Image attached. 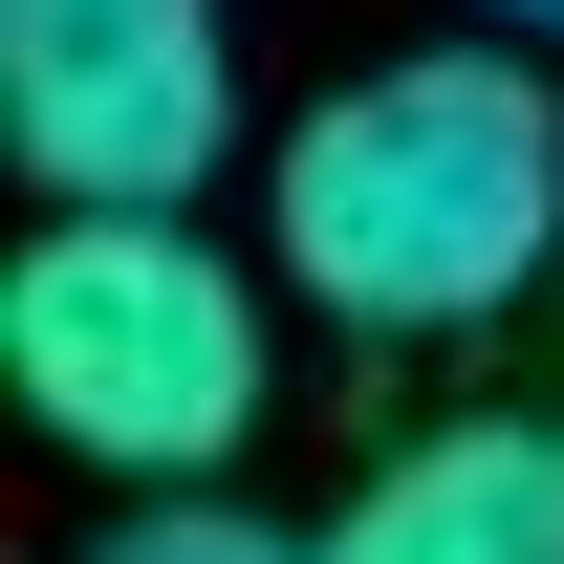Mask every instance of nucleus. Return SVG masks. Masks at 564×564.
<instances>
[{
  "label": "nucleus",
  "instance_id": "423d86ee",
  "mask_svg": "<svg viewBox=\"0 0 564 564\" xmlns=\"http://www.w3.org/2000/svg\"><path fill=\"white\" fill-rule=\"evenodd\" d=\"M478 22H499V44H564V0H478Z\"/></svg>",
  "mask_w": 564,
  "mask_h": 564
},
{
  "label": "nucleus",
  "instance_id": "7ed1b4c3",
  "mask_svg": "<svg viewBox=\"0 0 564 564\" xmlns=\"http://www.w3.org/2000/svg\"><path fill=\"white\" fill-rule=\"evenodd\" d=\"M0 152L44 217H196L239 152V22L217 0H0Z\"/></svg>",
  "mask_w": 564,
  "mask_h": 564
},
{
  "label": "nucleus",
  "instance_id": "f03ea898",
  "mask_svg": "<svg viewBox=\"0 0 564 564\" xmlns=\"http://www.w3.org/2000/svg\"><path fill=\"white\" fill-rule=\"evenodd\" d=\"M0 391L109 456L131 499H217L261 434L282 348H261V261H217L196 217H44L0 261Z\"/></svg>",
  "mask_w": 564,
  "mask_h": 564
},
{
  "label": "nucleus",
  "instance_id": "f257e3e1",
  "mask_svg": "<svg viewBox=\"0 0 564 564\" xmlns=\"http://www.w3.org/2000/svg\"><path fill=\"white\" fill-rule=\"evenodd\" d=\"M261 239L369 348L499 326V304L564 261V87L521 66V44H391V66H348L261 152Z\"/></svg>",
  "mask_w": 564,
  "mask_h": 564
},
{
  "label": "nucleus",
  "instance_id": "39448f33",
  "mask_svg": "<svg viewBox=\"0 0 564 564\" xmlns=\"http://www.w3.org/2000/svg\"><path fill=\"white\" fill-rule=\"evenodd\" d=\"M87 564H304V543H261V521H217V499H131Z\"/></svg>",
  "mask_w": 564,
  "mask_h": 564
},
{
  "label": "nucleus",
  "instance_id": "20e7f679",
  "mask_svg": "<svg viewBox=\"0 0 564 564\" xmlns=\"http://www.w3.org/2000/svg\"><path fill=\"white\" fill-rule=\"evenodd\" d=\"M304 564H564V413H434L413 456L348 478Z\"/></svg>",
  "mask_w": 564,
  "mask_h": 564
}]
</instances>
